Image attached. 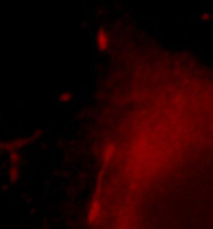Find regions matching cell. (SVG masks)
<instances>
[{
    "mask_svg": "<svg viewBox=\"0 0 213 229\" xmlns=\"http://www.w3.org/2000/svg\"><path fill=\"white\" fill-rule=\"evenodd\" d=\"M106 35L104 34L102 31L99 33V35H98V44H99L100 48L101 49H104L105 48V46H106Z\"/></svg>",
    "mask_w": 213,
    "mask_h": 229,
    "instance_id": "6da1fadb",
    "label": "cell"
}]
</instances>
